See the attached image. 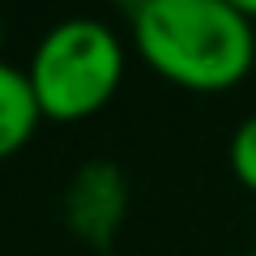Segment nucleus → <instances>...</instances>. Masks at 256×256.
I'll return each mask as SVG.
<instances>
[{
    "mask_svg": "<svg viewBox=\"0 0 256 256\" xmlns=\"http://www.w3.org/2000/svg\"><path fill=\"white\" fill-rule=\"evenodd\" d=\"M0 38H4V30H0Z\"/></svg>",
    "mask_w": 256,
    "mask_h": 256,
    "instance_id": "6e6552de",
    "label": "nucleus"
},
{
    "mask_svg": "<svg viewBox=\"0 0 256 256\" xmlns=\"http://www.w3.org/2000/svg\"><path fill=\"white\" fill-rule=\"evenodd\" d=\"M38 120H43V111H38L30 77L0 60V162L26 150V141L34 137Z\"/></svg>",
    "mask_w": 256,
    "mask_h": 256,
    "instance_id": "7ed1b4c3",
    "label": "nucleus"
},
{
    "mask_svg": "<svg viewBox=\"0 0 256 256\" xmlns=\"http://www.w3.org/2000/svg\"><path fill=\"white\" fill-rule=\"evenodd\" d=\"M230 9H239L244 18H256V0H226Z\"/></svg>",
    "mask_w": 256,
    "mask_h": 256,
    "instance_id": "39448f33",
    "label": "nucleus"
},
{
    "mask_svg": "<svg viewBox=\"0 0 256 256\" xmlns=\"http://www.w3.org/2000/svg\"><path fill=\"white\" fill-rule=\"evenodd\" d=\"M132 43L154 73L201 94L239 86L256 64L252 18L226 0H146L132 9Z\"/></svg>",
    "mask_w": 256,
    "mask_h": 256,
    "instance_id": "f257e3e1",
    "label": "nucleus"
},
{
    "mask_svg": "<svg viewBox=\"0 0 256 256\" xmlns=\"http://www.w3.org/2000/svg\"><path fill=\"white\" fill-rule=\"evenodd\" d=\"M111 4H128V9H141L146 0H111Z\"/></svg>",
    "mask_w": 256,
    "mask_h": 256,
    "instance_id": "423d86ee",
    "label": "nucleus"
},
{
    "mask_svg": "<svg viewBox=\"0 0 256 256\" xmlns=\"http://www.w3.org/2000/svg\"><path fill=\"white\" fill-rule=\"evenodd\" d=\"M230 171L244 188L256 192V111L235 128V137H230Z\"/></svg>",
    "mask_w": 256,
    "mask_h": 256,
    "instance_id": "20e7f679",
    "label": "nucleus"
},
{
    "mask_svg": "<svg viewBox=\"0 0 256 256\" xmlns=\"http://www.w3.org/2000/svg\"><path fill=\"white\" fill-rule=\"evenodd\" d=\"M244 256H256V252H244Z\"/></svg>",
    "mask_w": 256,
    "mask_h": 256,
    "instance_id": "0eeeda50",
    "label": "nucleus"
},
{
    "mask_svg": "<svg viewBox=\"0 0 256 256\" xmlns=\"http://www.w3.org/2000/svg\"><path fill=\"white\" fill-rule=\"evenodd\" d=\"M43 120H73L94 116L107 107L124 77V47L116 30L94 18H68L52 26L34 47V60L26 68Z\"/></svg>",
    "mask_w": 256,
    "mask_h": 256,
    "instance_id": "f03ea898",
    "label": "nucleus"
}]
</instances>
